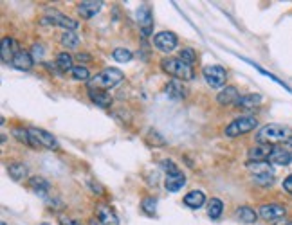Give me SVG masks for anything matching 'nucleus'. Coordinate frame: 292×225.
I'll use <instances>...</instances> for the list:
<instances>
[{
	"label": "nucleus",
	"instance_id": "22",
	"mask_svg": "<svg viewBox=\"0 0 292 225\" xmlns=\"http://www.w3.org/2000/svg\"><path fill=\"white\" fill-rule=\"evenodd\" d=\"M235 220L242 221V223H254L258 220V213L249 206H240L235 211Z\"/></svg>",
	"mask_w": 292,
	"mask_h": 225
},
{
	"label": "nucleus",
	"instance_id": "21",
	"mask_svg": "<svg viewBox=\"0 0 292 225\" xmlns=\"http://www.w3.org/2000/svg\"><path fill=\"white\" fill-rule=\"evenodd\" d=\"M206 204V195L200 189H193L184 197V206H188L190 209H200Z\"/></svg>",
	"mask_w": 292,
	"mask_h": 225
},
{
	"label": "nucleus",
	"instance_id": "12",
	"mask_svg": "<svg viewBox=\"0 0 292 225\" xmlns=\"http://www.w3.org/2000/svg\"><path fill=\"white\" fill-rule=\"evenodd\" d=\"M103 8L101 0H83L78 4V13L81 15V18L91 20L92 16H96L99 13V9Z\"/></svg>",
	"mask_w": 292,
	"mask_h": 225
},
{
	"label": "nucleus",
	"instance_id": "7",
	"mask_svg": "<svg viewBox=\"0 0 292 225\" xmlns=\"http://www.w3.org/2000/svg\"><path fill=\"white\" fill-rule=\"evenodd\" d=\"M42 22H44V24L56 25V27H64L65 31H76V29H78V25H79L74 18H69L67 15H64L62 11H58V9H52V8H49L47 11H45Z\"/></svg>",
	"mask_w": 292,
	"mask_h": 225
},
{
	"label": "nucleus",
	"instance_id": "25",
	"mask_svg": "<svg viewBox=\"0 0 292 225\" xmlns=\"http://www.w3.org/2000/svg\"><path fill=\"white\" fill-rule=\"evenodd\" d=\"M261 95L260 94H245V95H240L237 101V105L235 107L238 108H254L258 107V105L261 103Z\"/></svg>",
	"mask_w": 292,
	"mask_h": 225
},
{
	"label": "nucleus",
	"instance_id": "9",
	"mask_svg": "<svg viewBox=\"0 0 292 225\" xmlns=\"http://www.w3.org/2000/svg\"><path fill=\"white\" fill-rule=\"evenodd\" d=\"M154 45L161 52H171L177 49L179 38H177V35L171 31H161L154 36Z\"/></svg>",
	"mask_w": 292,
	"mask_h": 225
},
{
	"label": "nucleus",
	"instance_id": "4",
	"mask_svg": "<svg viewBox=\"0 0 292 225\" xmlns=\"http://www.w3.org/2000/svg\"><path fill=\"white\" fill-rule=\"evenodd\" d=\"M161 67L166 74L171 76L173 79L190 81V79H193V76H195L193 67L188 65V63H184L181 58H164L161 61Z\"/></svg>",
	"mask_w": 292,
	"mask_h": 225
},
{
	"label": "nucleus",
	"instance_id": "40",
	"mask_svg": "<svg viewBox=\"0 0 292 225\" xmlns=\"http://www.w3.org/2000/svg\"><path fill=\"white\" fill-rule=\"evenodd\" d=\"M76 58H78L79 61H81V59H87V61H91V54H78Z\"/></svg>",
	"mask_w": 292,
	"mask_h": 225
},
{
	"label": "nucleus",
	"instance_id": "35",
	"mask_svg": "<svg viewBox=\"0 0 292 225\" xmlns=\"http://www.w3.org/2000/svg\"><path fill=\"white\" fill-rule=\"evenodd\" d=\"M161 166H162V170L166 171V175H175V173H179V168H177V164H175L173 160H170V158H166V160H162L161 162Z\"/></svg>",
	"mask_w": 292,
	"mask_h": 225
},
{
	"label": "nucleus",
	"instance_id": "29",
	"mask_svg": "<svg viewBox=\"0 0 292 225\" xmlns=\"http://www.w3.org/2000/svg\"><path fill=\"white\" fill-rule=\"evenodd\" d=\"M62 45L67 49H78L79 45V36L76 31H65L62 35Z\"/></svg>",
	"mask_w": 292,
	"mask_h": 225
},
{
	"label": "nucleus",
	"instance_id": "24",
	"mask_svg": "<svg viewBox=\"0 0 292 225\" xmlns=\"http://www.w3.org/2000/svg\"><path fill=\"white\" fill-rule=\"evenodd\" d=\"M89 99H91L92 103L98 105L101 108H108L112 105V98L108 92L105 90H89Z\"/></svg>",
	"mask_w": 292,
	"mask_h": 225
},
{
	"label": "nucleus",
	"instance_id": "27",
	"mask_svg": "<svg viewBox=\"0 0 292 225\" xmlns=\"http://www.w3.org/2000/svg\"><path fill=\"white\" fill-rule=\"evenodd\" d=\"M8 173L9 177L13 178V180L20 182V180H24L25 177H27V168L22 164V162H11L8 166Z\"/></svg>",
	"mask_w": 292,
	"mask_h": 225
},
{
	"label": "nucleus",
	"instance_id": "31",
	"mask_svg": "<svg viewBox=\"0 0 292 225\" xmlns=\"http://www.w3.org/2000/svg\"><path fill=\"white\" fill-rule=\"evenodd\" d=\"M13 137H15L18 142H22V144H27V146H31V137H29V128H22V126L13 128Z\"/></svg>",
	"mask_w": 292,
	"mask_h": 225
},
{
	"label": "nucleus",
	"instance_id": "19",
	"mask_svg": "<svg viewBox=\"0 0 292 225\" xmlns=\"http://www.w3.org/2000/svg\"><path fill=\"white\" fill-rule=\"evenodd\" d=\"M238 98H240V94H238L237 87H224L220 94L217 95V101L224 107H227V105H237Z\"/></svg>",
	"mask_w": 292,
	"mask_h": 225
},
{
	"label": "nucleus",
	"instance_id": "17",
	"mask_svg": "<svg viewBox=\"0 0 292 225\" xmlns=\"http://www.w3.org/2000/svg\"><path fill=\"white\" fill-rule=\"evenodd\" d=\"M184 186H186V177L182 171H179V173H175V175H166V178H164L166 191L177 193V191H181Z\"/></svg>",
	"mask_w": 292,
	"mask_h": 225
},
{
	"label": "nucleus",
	"instance_id": "15",
	"mask_svg": "<svg viewBox=\"0 0 292 225\" xmlns=\"http://www.w3.org/2000/svg\"><path fill=\"white\" fill-rule=\"evenodd\" d=\"M166 95L171 99H175V101H182V99L188 98V88L182 85L181 79H171L170 83L166 85Z\"/></svg>",
	"mask_w": 292,
	"mask_h": 225
},
{
	"label": "nucleus",
	"instance_id": "34",
	"mask_svg": "<svg viewBox=\"0 0 292 225\" xmlns=\"http://www.w3.org/2000/svg\"><path fill=\"white\" fill-rule=\"evenodd\" d=\"M179 58L184 61V63H188V65H191L197 59V52L193 51L191 47H184L181 52H179Z\"/></svg>",
	"mask_w": 292,
	"mask_h": 225
},
{
	"label": "nucleus",
	"instance_id": "13",
	"mask_svg": "<svg viewBox=\"0 0 292 225\" xmlns=\"http://www.w3.org/2000/svg\"><path fill=\"white\" fill-rule=\"evenodd\" d=\"M96 214H98V221L101 225H119L118 214H115L114 209H112L110 206H107V204H101V206H98Z\"/></svg>",
	"mask_w": 292,
	"mask_h": 225
},
{
	"label": "nucleus",
	"instance_id": "8",
	"mask_svg": "<svg viewBox=\"0 0 292 225\" xmlns=\"http://www.w3.org/2000/svg\"><path fill=\"white\" fill-rule=\"evenodd\" d=\"M202 76H204V81L211 88H224L225 81H227V72L220 65H208V67H204L202 69Z\"/></svg>",
	"mask_w": 292,
	"mask_h": 225
},
{
	"label": "nucleus",
	"instance_id": "26",
	"mask_svg": "<svg viewBox=\"0 0 292 225\" xmlns=\"http://www.w3.org/2000/svg\"><path fill=\"white\" fill-rule=\"evenodd\" d=\"M56 69H58L60 72H71L72 69H74V65H72V56L69 54L67 51L60 52L58 56H56Z\"/></svg>",
	"mask_w": 292,
	"mask_h": 225
},
{
	"label": "nucleus",
	"instance_id": "28",
	"mask_svg": "<svg viewBox=\"0 0 292 225\" xmlns=\"http://www.w3.org/2000/svg\"><path fill=\"white\" fill-rule=\"evenodd\" d=\"M222 211H224V202L220 198H211L210 206H208V216L211 220H218L222 216Z\"/></svg>",
	"mask_w": 292,
	"mask_h": 225
},
{
	"label": "nucleus",
	"instance_id": "3",
	"mask_svg": "<svg viewBox=\"0 0 292 225\" xmlns=\"http://www.w3.org/2000/svg\"><path fill=\"white\" fill-rule=\"evenodd\" d=\"M247 170L254 184L261 187H271L276 180L274 168L271 162H247Z\"/></svg>",
	"mask_w": 292,
	"mask_h": 225
},
{
	"label": "nucleus",
	"instance_id": "33",
	"mask_svg": "<svg viewBox=\"0 0 292 225\" xmlns=\"http://www.w3.org/2000/svg\"><path fill=\"white\" fill-rule=\"evenodd\" d=\"M141 209L144 211L148 216H155V211H157V200H155V198H152V197L142 198Z\"/></svg>",
	"mask_w": 292,
	"mask_h": 225
},
{
	"label": "nucleus",
	"instance_id": "23",
	"mask_svg": "<svg viewBox=\"0 0 292 225\" xmlns=\"http://www.w3.org/2000/svg\"><path fill=\"white\" fill-rule=\"evenodd\" d=\"M29 187L40 197H47V193L51 191V184L44 177H31L29 178Z\"/></svg>",
	"mask_w": 292,
	"mask_h": 225
},
{
	"label": "nucleus",
	"instance_id": "41",
	"mask_svg": "<svg viewBox=\"0 0 292 225\" xmlns=\"http://www.w3.org/2000/svg\"><path fill=\"white\" fill-rule=\"evenodd\" d=\"M285 148H287V150H288V151H290V153H292V139H290V141L287 142V144H285Z\"/></svg>",
	"mask_w": 292,
	"mask_h": 225
},
{
	"label": "nucleus",
	"instance_id": "5",
	"mask_svg": "<svg viewBox=\"0 0 292 225\" xmlns=\"http://www.w3.org/2000/svg\"><path fill=\"white\" fill-rule=\"evenodd\" d=\"M258 126V119L254 115H240V117L233 119L225 126V135L227 137H240L249 132H253Z\"/></svg>",
	"mask_w": 292,
	"mask_h": 225
},
{
	"label": "nucleus",
	"instance_id": "42",
	"mask_svg": "<svg viewBox=\"0 0 292 225\" xmlns=\"http://www.w3.org/2000/svg\"><path fill=\"white\" fill-rule=\"evenodd\" d=\"M89 225H101V223H99V221H98V220H96V218H92V220H91V221H89Z\"/></svg>",
	"mask_w": 292,
	"mask_h": 225
},
{
	"label": "nucleus",
	"instance_id": "11",
	"mask_svg": "<svg viewBox=\"0 0 292 225\" xmlns=\"http://www.w3.org/2000/svg\"><path fill=\"white\" fill-rule=\"evenodd\" d=\"M258 214H260L264 220L274 223V221L285 218V214H287V209H285V206H281V204H276V202H273V204H264V206L260 207V211H258Z\"/></svg>",
	"mask_w": 292,
	"mask_h": 225
},
{
	"label": "nucleus",
	"instance_id": "38",
	"mask_svg": "<svg viewBox=\"0 0 292 225\" xmlns=\"http://www.w3.org/2000/svg\"><path fill=\"white\" fill-rule=\"evenodd\" d=\"M60 225H83V223L74 220V218H60Z\"/></svg>",
	"mask_w": 292,
	"mask_h": 225
},
{
	"label": "nucleus",
	"instance_id": "30",
	"mask_svg": "<svg viewBox=\"0 0 292 225\" xmlns=\"http://www.w3.org/2000/svg\"><path fill=\"white\" fill-rule=\"evenodd\" d=\"M112 58H114L115 61H119V63H128V61H132L134 54H132V51H128L127 47H118L112 52Z\"/></svg>",
	"mask_w": 292,
	"mask_h": 225
},
{
	"label": "nucleus",
	"instance_id": "18",
	"mask_svg": "<svg viewBox=\"0 0 292 225\" xmlns=\"http://www.w3.org/2000/svg\"><path fill=\"white\" fill-rule=\"evenodd\" d=\"M33 63H35V59H33L31 52L27 51H18L11 61L13 67L18 69V71H31Z\"/></svg>",
	"mask_w": 292,
	"mask_h": 225
},
{
	"label": "nucleus",
	"instance_id": "16",
	"mask_svg": "<svg viewBox=\"0 0 292 225\" xmlns=\"http://www.w3.org/2000/svg\"><path fill=\"white\" fill-rule=\"evenodd\" d=\"M269 162L276 164V166H288L292 162V153L285 146H274L273 153L269 157Z\"/></svg>",
	"mask_w": 292,
	"mask_h": 225
},
{
	"label": "nucleus",
	"instance_id": "36",
	"mask_svg": "<svg viewBox=\"0 0 292 225\" xmlns=\"http://www.w3.org/2000/svg\"><path fill=\"white\" fill-rule=\"evenodd\" d=\"M44 52H45V49H44V45L42 44H35L33 45V49H31V56H33V59H42L44 58Z\"/></svg>",
	"mask_w": 292,
	"mask_h": 225
},
{
	"label": "nucleus",
	"instance_id": "1",
	"mask_svg": "<svg viewBox=\"0 0 292 225\" xmlns=\"http://www.w3.org/2000/svg\"><path fill=\"white\" fill-rule=\"evenodd\" d=\"M290 139H292V128L285 126V124H276V122L265 124V126H261L256 134L258 144H269V146L281 144V142L287 144Z\"/></svg>",
	"mask_w": 292,
	"mask_h": 225
},
{
	"label": "nucleus",
	"instance_id": "20",
	"mask_svg": "<svg viewBox=\"0 0 292 225\" xmlns=\"http://www.w3.org/2000/svg\"><path fill=\"white\" fill-rule=\"evenodd\" d=\"M16 52H18V49H16L15 40L9 38V36H4L2 38V61L4 63H11Z\"/></svg>",
	"mask_w": 292,
	"mask_h": 225
},
{
	"label": "nucleus",
	"instance_id": "37",
	"mask_svg": "<svg viewBox=\"0 0 292 225\" xmlns=\"http://www.w3.org/2000/svg\"><path fill=\"white\" fill-rule=\"evenodd\" d=\"M283 189L292 197V175H288V177L283 180Z\"/></svg>",
	"mask_w": 292,
	"mask_h": 225
},
{
	"label": "nucleus",
	"instance_id": "32",
	"mask_svg": "<svg viewBox=\"0 0 292 225\" xmlns=\"http://www.w3.org/2000/svg\"><path fill=\"white\" fill-rule=\"evenodd\" d=\"M71 76L76 79V81H85V83H89V81H91V78H92L91 72H89V69L87 67H81V65H79V67L72 69Z\"/></svg>",
	"mask_w": 292,
	"mask_h": 225
},
{
	"label": "nucleus",
	"instance_id": "2",
	"mask_svg": "<svg viewBox=\"0 0 292 225\" xmlns=\"http://www.w3.org/2000/svg\"><path fill=\"white\" fill-rule=\"evenodd\" d=\"M125 79V74H123L119 69H114V67H107L103 69L101 72H98L96 76H92L91 81L87 83L89 90H105L107 92L108 88L115 87L119 85Z\"/></svg>",
	"mask_w": 292,
	"mask_h": 225
},
{
	"label": "nucleus",
	"instance_id": "6",
	"mask_svg": "<svg viewBox=\"0 0 292 225\" xmlns=\"http://www.w3.org/2000/svg\"><path fill=\"white\" fill-rule=\"evenodd\" d=\"M29 137H31V148L38 150H58L60 144L56 141V137L52 134H49L47 130H42V128L31 126L29 128Z\"/></svg>",
	"mask_w": 292,
	"mask_h": 225
},
{
	"label": "nucleus",
	"instance_id": "14",
	"mask_svg": "<svg viewBox=\"0 0 292 225\" xmlns=\"http://www.w3.org/2000/svg\"><path fill=\"white\" fill-rule=\"evenodd\" d=\"M274 146H269V144H256L249 150V162H269V157L273 153Z\"/></svg>",
	"mask_w": 292,
	"mask_h": 225
},
{
	"label": "nucleus",
	"instance_id": "10",
	"mask_svg": "<svg viewBox=\"0 0 292 225\" xmlns=\"http://www.w3.org/2000/svg\"><path fill=\"white\" fill-rule=\"evenodd\" d=\"M137 24L141 27V33L144 38L154 33V16H152V9L148 4H142L137 9Z\"/></svg>",
	"mask_w": 292,
	"mask_h": 225
},
{
	"label": "nucleus",
	"instance_id": "39",
	"mask_svg": "<svg viewBox=\"0 0 292 225\" xmlns=\"http://www.w3.org/2000/svg\"><path fill=\"white\" fill-rule=\"evenodd\" d=\"M273 225H292V218H281V220L274 221Z\"/></svg>",
	"mask_w": 292,
	"mask_h": 225
}]
</instances>
